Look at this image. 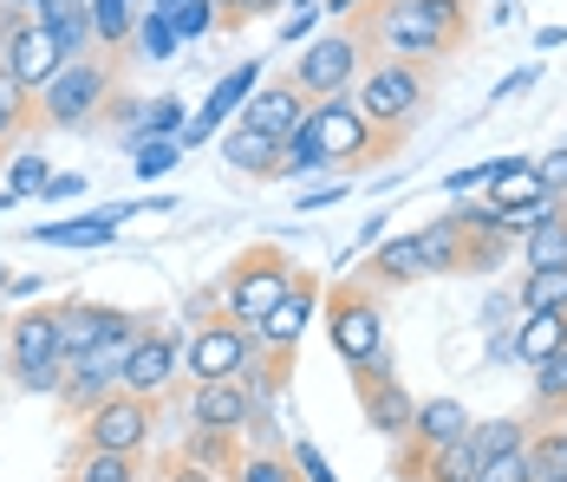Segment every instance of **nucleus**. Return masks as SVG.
<instances>
[{"instance_id": "bb28decb", "label": "nucleus", "mask_w": 567, "mask_h": 482, "mask_svg": "<svg viewBox=\"0 0 567 482\" xmlns=\"http://www.w3.org/2000/svg\"><path fill=\"white\" fill-rule=\"evenodd\" d=\"M555 203H561V196H555ZM515 248H522V268H528V274H542V268H567V215H561V209L542 215V222H535V228H528V235H522Z\"/></svg>"}, {"instance_id": "2eb2a0df", "label": "nucleus", "mask_w": 567, "mask_h": 482, "mask_svg": "<svg viewBox=\"0 0 567 482\" xmlns=\"http://www.w3.org/2000/svg\"><path fill=\"white\" fill-rule=\"evenodd\" d=\"M307 99H300V85H293V79H261V85H255V92H248V105L235 111V124H248V131H261V137H275V144H287V137H293V131H300V124H307Z\"/></svg>"}, {"instance_id": "2f4dec72", "label": "nucleus", "mask_w": 567, "mask_h": 482, "mask_svg": "<svg viewBox=\"0 0 567 482\" xmlns=\"http://www.w3.org/2000/svg\"><path fill=\"white\" fill-rule=\"evenodd\" d=\"M561 411H567V346L535 366V418H561Z\"/></svg>"}, {"instance_id": "f704fd0d", "label": "nucleus", "mask_w": 567, "mask_h": 482, "mask_svg": "<svg viewBox=\"0 0 567 482\" xmlns=\"http://www.w3.org/2000/svg\"><path fill=\"white\" fill-rule=\"evenodd\" d=\"M320 170H333V163H327V151H320V137L300 124V131L281 144V170H275V176H320Z\"/></svg>"}, {"instance_id": "1a4fd4ad", "label": "nucleus", "mask_w": 567, "mask_h": 482, "mask_svg": "<svg viewBox=\"0 0 567 482\" xmlns=\"http://www.w3.org/2000/svg\"><path fill=\"white\" fill-rule=\"evenodd\" d=\"M411 235H417V255H424L431 274H489L509 255V242H496V248L470 242V228L456 222V209H444L437 222H424V228H411Z\"/></svg>"}, {"instance_id": "603ef678", "label": "nucleus", "mask_w": 567, "mask_h": 482, "mask_svg": "<svg viewBox=\"0 0 567 482\" xmlns=\"http://www.w3.org/2000/svg\"><path fill=\"white\" fill-rule=\"evenodd\" d=\"M7 294H13V300H27V294H40V280H33V274H13V280H7Z\"/></svg>"}, {"instance_id": "a211bd4d", "label": "nucleus", "mask_w": 567, "mask_h": 482, "mask_svg": "<svg viewBox=\"0 0 567 482\" xmlns=\"http://www.w3.org/2000/svg\"><path fill=\"white\" fill-rule=\"evenodd\" d=\"M255 85H261V59H241V65H228L223 79L209 85L203 111H196V117L183 124V137H176V144H203L209 131H223L228 117H235V111L248 105V92H255Z\"/></svg>"}, {"instance_id": "9d476101", "label": "nucleus", "mask_w": 567, "mask_h": 482, "mask_svg": "<svg viewBox=\"0 0 567 482\" xmlns=\"http://www.w3.org/2000/svg\"><path fill=\"white\" fill-rule=\"evenodd\" d=\"M85 450H117V457H137L144 443H151V430H157V411L144 404V398H131V391H112L105 404H92L85 418Z\"/></svg>"}, {"instance_id": "20e7f679", "label": "nucleus", "mask_w": 567, "mask_h": 482, "mask_svg": "<svg viewBox=\"0 0 567 482\" xmlns=\"http://www.w3.org/2000/svg\"><path fill=\"white\" fill-rule=\"evenodd\" d=\"M365 65H372V47H365L359 20H340V27H327V33H313L300 47V59L287 65V79L300 85L307 105H320V99H346Z\"/></svg>"}, {"instance_id": "39448f33", "label": "nucleus", "mask_w": 567, "mask_h": 482, "mask_svg": "<svg viewBox=\"0 0 567 482\" xmlns=\"http://www.w3.org/2000/svg\"><path fill=\"white\" fill-rule=\"evenodd\" d=\"M327 339L352 372H385V307L365 280H340L327 294Z\"/></svg>"}, {"instance_id": "b1692460", "label": "nucleus", "mask_w": 567, "mask_h": 482, "mask_svg": "<svg viewBox=\"0 0 567 482\" xmlns=\"http://www.w3.org/2000/svg\"><path fill=\"white\" fill-rule=\"evenodd\" d=\"M542 196H548V189H542L535 163H522V157L489 163V209H528V203H542Z\"/></svg>"}, {"instance_id": "680f3d73", "label": "nucleus", "mask_w": 567, "mask_h": 482, "mask_svg": "<svg viewBox=\"0 0 567 482\" xmlns=\"http://www.w3.org/2000/svg\"><path fill=\"white\" fill-rule=\"evenodd\" d=\"M548 482H567V470H561V476H548Z\"/></svg>"}, {"instance_id": "f03ea898", "label": "nucleus", "mask_w": 567, "mask_h": 482, "mask_svg": "<svg viewBox=\"0 0 567 482\" xmlns=\"http://www.w3.org/2000/svg\"><path fill=\"white\" fill-rule=\"evenodd\" d=\"M352 105L365 111V124L372 131H385V137H411L417 124H424V111H431V65H411V59H379L359 72V85H352Z\"/></svg>"}, {"instance_id": "e433bc0d", "label": "nucleus", "mask_w": 567, "mask_h": 482, "mask_svg": "<svg viewBox=\"0 0 567 482\" xmlns=\"http://www.w3.org/2000/svg\"><path fill=\"white\" fill-rule=\"evenodd\" d=\"M470 443H476V457L489 463V457H503L515 443H528V424H522V418H489V424H470Z\"/></svg>"}, {"instance_id": "4c0bfd02", "label": "nucleus", "mask_w": 567, "mask_h": 482, "mask_svg": "<svg viewBox=\"0 0 567 482\" xmlns=\"http://www.w3.org/2000/svg\"><path fill=\"white\" fill-rule=\"evenodd\" d=\"M131 47L144 59H171L176 53V27L164 13H137V33H131Z\"/></svg>"}, {"instance_id": "ea45409f", "label": "nucleus", "mask_w": 567, "mask_h": 482, "mask_svg": "<svg viewBox=\"0 0 567 482\" xmlns=\"http://www.w3.org/2000/svg\"><path fill=\"white\" fill-rule=\"evenodd\" d=\"M476 482H528V443H515V450H503V457H489V463L476 470Z\"/></svg>"}, {"instance_id": "09e8293b", "label": "nucleus", "mask_w": 567, "mask_h": 482, "mask_svg": "<svg viewBox=\"0 0 567 482\" xmlns=\"http://www.w3.org/2000/svg\"><path fill=\"white\" fill-rule=\"evenodd\" d=\"M79 189H85V176H47L40 196H47V203H65V196H79Z\"/></svg>"}, {"instance_id": "7c9ffc66", "label": "nucleus", "mask_w": 567, "mask_h": 482, "mask_svg": "<svg viewBox=\"0 0 567 482\" xmlns=\"http://www.w3.org/2000/svg\"><path fill=\"white\" fill-rule=\"evenodd\" d=\"M522 314H567V268H542L522 274V294H515Z\"/></svg>"}, {"instance_id": "dca6fc26", "label": "nucleus", "mask_w": 567, "mask_h": 482, "mask_svg": "<svg viewBox=\"0 0 567 482\" xmlns=\"http://www.w3.org/2000/svg\"><path fill=\"white\" fill-rule=\"evenodd\" d=\"M313 300H320V294H313V274H307V280L287 294L281 307L255 326V346H261V359H275L281 372L293 366V352H300V339H307V326H313Z\"/></svg>"}, {"instance_id": "c85d7f7f", "label": "nucleus", "mask_w": 567, "mask_h": 482, "mask_svg": "<svg viewBox=\"0 0 567 482\" xmlns=\"http://www.w3.org/2000/svg\"><path fill=\"white\" fill-rule=\"evenodd\" d=\"M476 470H483L476 443H470V437H456V443L431 450V457L417 463V482H476Z\"/></svg>"}, {"instance_id": "a878e982", "label": "nucleus", "mask_w": 567, "mask_h": 482, "mask_svg": "<svg viewBox=\"0 0 567 482\" xmlns=\"http://www.w3.org/2000/svg\"><path fill=\"white\" fill-rule=\"evenodd\" d=\"M223 157H228V170H241V176H275V170H281V144L261 137V131H248V124H228Z\"/></svg>"}, {"instance_id": "4468645a", "label": "nucleus", "mask_w": 567, "mask_h": 482, "mask_svg": "<svg viewBox=\"0 0 567 482\" xmlns=\"http://www.w3.org/2000/svg\"><path fill=\"white\" fill-rule=\"evenodd\" d=\"M176 366H183V339H176V332H164V326H151V332L137 339V352L124 359V372H117V391H131V398L157 404V398L171 391Z\"/></svg>"}, {"instance_id": "13d9d810", "label": "nucleus", "mask_w": 567, "mask_h": 482, "mask_svg": "<svg viewBox=\"0 0 567 482\" xmlns=\"http://www.w3.org/2000/svg\"><path fill=\"white\" fill-rule=\"evenodd\" d=\"M7 280H13V268H7V261H0V300H7Z\"/></svg>"}, {"instance_id": "58836bf2", "label": "nucleus", "mask_w": 567, "mask_h": 482, "mask_svg": "<svg viewBox=\"0 0 567 482\" xmlns=\"http://www.w3.org/2000/svg\"><path fill=\"white\" fill-rule=\"evenodd\" d=\"M228 482H300V476H293V463H287V457H241Z\"/></svg>"}, {"instance_id": "412c9836", "label": "nucleus", "mask_w": 567, "mask_h": 482, "mask_svg": "<svg viewBox=\"0 0 567 482\" xmlns=\"http://www.w3.org/2000/svg\"><path fill=\"white\" fill-rule=\"evenodd\" d=\"M33 27L53 40V53L72 65V59H92V20H85V0H40L33 7Z\"/></svg>"}, {"instance_id": "cd10ccee", "label": "nucleus", "mask_w": 567, "mask_h": 482, "mask_svg": "<svg viewBox=\"0 0 567 482\" xmlns=\"http://www.w3.org/2000/svg\"><path fill=\"white\" fill-rule=\"evenodd\" d=\"M85 20H92V40H99L105 53H124V47H131V33H137L131 0H85Z\"/></svg>"}, {"instance_id": "5fc2aeb1", "label": "nucleus", "mask_w": 567, "mask_h": 482, "mask_svg": "<svg viewBox=\"0 0 567 482\" xmlns=\"http://www.w3.org/2000/svg\"><path fill=\"white\" fill-rule=\"evenodd\" d=\"M275 7H281V0H241V20H248V13H275Z\"/></svg>"}, {"instance_id": "3c124183", "label": "nucleus", "mask_w": 567, "mask_h": 482, "mask_svg": "<svg viewBox=\"0 0 567 482\" xmlns=\"http://www.w3.org/2000/svg\"><path fill=\"white\" fill-rule=\"evenodd\" d=\"M327 203H340V189H307L300 196V209H327Z\"/></svg>"}, {"instance_id": "f8f14e48", "label": "nucleus", "mask_w": 567, "mask_h": 482, "mask_svg": "<svg viewBox=\"0 0 567 482\" xmlns=\"http://www.w3.org/2000/svg\"><path fill=\"white\" fill-rule=\"evenodd\" d=\"M255 359V332H241L235 320H209L183 339V366L196 384H216V378H241V366Z\"/></svg>"}, {"instance_id": "473e14b6", "label": "nucleus", "mask_w": 567, "mask_h": 482, "mask_svg": "<svg viewBox=\"0 0 567 482\" xmlns=\"http://www.w3.org/2000/svg\"><path fill=\"white\" fill-rule=\"evenodd\" d=\"M183 463H203V470H216V476H235V437H223V430H196L189 443H183Z\"/></svg>"}, {"instance_id": "864d4df0", "label": "nucleus", "mask_w": 567, "mask_h": 482, "mask_svg": "<svg viewBox=\"0 0 567 482\" xmlns=\"http://www.w3.org/2000/svg\"><path fill=\"white\" fill-rule=\"evenodd\" d=\"M359 7H365V0H327V13H333V20H352Z\"/></svg>"}, {"instance_id": "72a5a7b5", "label": "nucleus", "mask_w": 567, "mask_h": 482, "mask_svg": "<svg viewBox=\"0 0 567 482\" xmlns=\"http://www.w3.org/2000/svg\"><path fill=\"white\" fill-rule=\"evenodd\" d=\"M72 482H137V457H117V450H79Z\"/></svg>"}, {"instance_id": "9b49d317", "label": "nucleus", "mask_w": 567, "mask_h": 482, "mask_svg": "<svg viewBox=\"0 0 567 482\" xmlns=\"http://www.w3.org/2000/svg\"><path fill=\"white\" fill-rule=\"evenodd\" d=\"M456 437H470V404H463V398H424V404H417V418H411V437L398 443L392 470L404 482H417V463H424L431 450L456 443Z\"/></svg>"}, {"instance_id": "c03bdc74", "label": "nucleus", "mask_w": 567, "mask_h": 482, "mask_svg": "<svg viewBox=\"0 0 567 482\" xmlns=\"http://www.w3.org/2000/svg\"><path fill=\"white\" fill-rule=\"evenodd\" d=\"M535 176H542V189H548V196H561V203H567V144L535 163Z\"/></svg>"}, {"instance_id": "f3484780", "label": "nucleus", "mask_w": 567, "mask_h": 482, "mask_svg": "<svg viewBox=\"0 0 567 482\" xmlns=\"http://www.w3.org/2000/svg\"><path fill=\"white\" fill-rule=\"evenodd\" d=\"M352 384H359L365 424L379 430V437H392V443H404V437H411V418H417V398L392 378V366H385V372H352Z\"/></svg>"}, {"instance_id": "8fccbe9b", "label": "nucleus", "mask_w": 567, "mask_h": 482, "mask_svg": "<svg viewBox=\"0 0 567 482\" xmlns=\"http://www.w3.org/2000/svg\"><path fill=\"white\" fill-rule=\"evenodd\" d=\"M313 27H320V7H313V13H300V20H287V40H307Z\"/></svg>"}, {"instance_id": "4d7b16f0", "label": "nucleus", "mask_w": 567, "mask_h": 482, "mask_svg": "<svg viewBox=\"0 0 567 482\" xmlns=\"http://www.w3.org/2000/svg\"><path fill=\"white\" fill-rule=\"evenodd\" d=\"M0 7H7V13H33L40 0H0Z\"/></svg>"}, {"instance_id": "393cba45", "label": "nucleus", "mask_w": 567, "mask_h": 482, "mask_svg": "<svg viewBox=\"0 0 567 482\" xmlns=\"http://www.w3.org/2000/svg\"><path fill=\"white\" fill-rule=\"evenodd\" d=\"M567 346V314H522V326H515V339H509V352L535 372L542 359H555Z\"/></svg>"}, {"instance_id": "de8ad7c7", "label": "nucleus", "mask_w": 567, "mask_h": 482, "mask_svg": "<svg viewBox=\"0 0 567 482\" xmlns=\"http://www.w3.org/2000/svg\"><path fill=\"white\" fill-rule=\"evenodd\" d=\"M164 482H228V476H216V470H203V463H183V457H176L171 470H164Z\"/></svg>"}, {"instance_id": "5701e85b", "label": "nucleus", "mask_w": 567, "mask_h": 482, "mask_svg": "<svg viewBox=\"0 0 567 482\" xmlns=\"http://www.w3.org/2000/svg\"><path fill=\"white\" fill-rule=\"evenodd\" d=\"M117 222H131V203H105V209L79 215V222H53V228H33V242H47V248H99V242H112Z\"/></svg>"}, {"instance_id": "423d86ee", "label": "nucleus", "mask_w": 567, "mask_h": 482, "mask_svg": "<svg viewBox=\"0 0 567 482\" xmlns=\"http://www.w3.org/2000/svg\"><path fill=\"white\" fill-rule=\"evenodd\" d=\"M117 99V79L112 65H99V59H72V65H59V79L40 92V124H59V131H85V124H99Z\"/></svg>"}, {"instance_id": "6e6552de", "label": "nucleus", "mask_w": 567, "mask_h": 482, "mask_svg": "<svg viewBox=\"0 0 567 482\" xmlns=\"http://www.w3.org/2000/svg\"><path fill=\"white\" fill-rule=\"evenodd\" d=\"M307 131L320 137V151H327L333 170L385 163L398 151V137H385V131H372V124H365V111L352 105V92H346V99H320V105L307 111Z\"/></svg>"}, {"instance_id": "0eeeda50", "label": "nucleus", "mask_w": 567, "mask_h": 482, "mask_svg": "<svg viewBox=\"0 0 567 482\" xmlns=\"http://www.w3.org/2000/svg\"><path fill=\"white\" fill-rule=\"evenodd\" d=\"M7 372L20 378V391H59L65 384V352H59L53 307H27V314L7 320Z\"/></svg>"}, {"instance_id": "aec40b11", "label": "nucleus", "mask_w": 567, "mask_h": 482, "mask_svg": "<svg viewBox=\"0 0 567 482\" xmlns=\"http://www.w3.org/2000/svg\"><path fill=\"white\" fill-rule=\"evenodd\" d=\"M189 411H196V430H235L255 424V398L241 391V378H216V384H196V398H189Z\"/></svg>"}, {"instance_id": "ddd939ff", "label": "nucleus", "mask_w": 567, "mask_h": 482, "mask_svg": "<svg viewBox=\"0 0 567 482\" xmlns=\"http://www.w3.org/2000/svg\"><path fill=\"white\" fill-rule=\"evenodd\" d=\"M59 65H65V59H59L53 40L33 27V13H27V20H20L7 40H0V72H7V79H13V85L33 99V105H40V92L59 79Z\"/></svg>"}, {"instance_id": "c756f323", "label": "nucleus", "mask_w": 567, "mask_h": 482, "mask_svg": "<svg viewBox=\"0 0 567 482\" xmlns=\"http://www.w3.org/2000/svg\"><path fill=\"white\" fill-rule=\"evenodd\" d=\"M157 137H183V99H171V92H164V99H151V105L137 111V124L124 131V144H131V151H137V144H157Z\"/></svg>"}, {"instance_id": "49530a36", "label": "nucleus", "mask_w": 567, "mask_h": 482, "mask_svg": "<svg viewBox=\"0 0 567 482\" xmlns=\"http://www.w3.org/2000/svg\"><path fill=\"white\" fill-rule=\"evenodd\" d=\"M287 463H293V476H300V482H333V470H327V457H320L313 443H300V450H293Z\"/></svg>"}, {"instance_id": "bf43d9fd", "label": "nucleus", "mask_w": 567, "mask_h": 482, "mask_svg": "<svg viewBox=\"0 0 567 482\" xmlns=\"http://www.w3.org/2000/svg\"><path fill=\"white\" fill-rule=\"evenodd\" d=\"M0 366H7V320H0Z\"/></svg>"}, {"instance_id": "a18cd8bd", "label": "nucleus", "mask_w": 567, "mask_h": 482, "mask_svg": "<svg viewBox=\"0 0 567 482\" xmlns=\"http://www.w3.org/2000/svg\"><path fill=\"white\" fill-rule=\"evenodd\" d=\"M7 189H13V196H40V189H47V163H40V157H20V163H13V183H7Z\"/></svg>"}, {"instance_id": "e2e57ef3", "label": "nucleus", "mask_w": 567, "mask_h": 482, "mask_svg": "<svg viewBox=\"0 0 567 482\" xmlns=\"http://www.w3.org/2000/svg\"><path fill=\"white\" fill-rule=\"evenodd\" d=\"M293 7H313V0H293Z\"/></svg>"}, {"instance_id": "f257e3e1", "label": "nucleus", "mask_w": 567, "mask_h": 482, "mask_svg": "<svg viewBox=\"0 0 567 482\" xmlns=\"http://www.w3.org/2000/svg\"><path fill=\"white\" fill-rule=\"evenodd\" d=\"M352 20L379 59L411 65H437L470 40V0H365Z\"/></svg>"}, {"instance_id": "37998d69", "label": "nucleus", "mask_w": 567, "mask_h": 482, "mask_svg": "<svg viewBox=\"0 0 567 482\" xmlns=\"http://www.w3.org/2000/svg\"><path fill=\"white\" fill-rule=\"evenodd\" d=\"M176 151H183L176 137H157V144H137V151H131V157H137V176H164V170L176 163Z\"/></svg>"}, {"instance_id": "79ce46f5", "label": "nucleus", "mask_w": 567, "mask_h": 482, "mask_svg": "<svg viewBox=\"0 0 567 482\" xmlns=\"http://www.w3.org/2000/svg\"><path fill=\"white\" fill-rule=\"evenodd\" d=\"M456 222H463V228H470V242H483V248L509 242V235H503V215H496V209H456Z\"/></svg>"}, {"instance_id": "a19ab883", "label": "nucleus", "mask_w": 567, "mask_h": 482, "mask_svg": "<svg viewBox=\"0 0 567 482\" xmlns=\"http://www.w3.org/2000/svg\"><path fill=\"white\" fill-rule=\"evenodd\" d=\"M216 20H223V13H216V7H209V0H183V7H176V13H171L176 40H196V33H209V27H216Z\"/></svg>"}, {"instance_id": "7ed1b4c3", "label": "nucleus", "mask_w": 567, "mask_h": 482, "mask_svg": "<svg viewBox=\"0 0 567 482\" xmlns=\"http://www.w3.org/2000/svg\"><path fill=\"white\" fill-rule=\"evenodd\" d=\"M300 280H307L300 261H293L287 248H275V242H261V248L235 255L228 274H223V320H235L241 332H255V326L268 320L287 294L300 287Z\"/></svg>"}, {"instance_id": "052dcab7", "label": "nucleus", "mask_w": 567, "mask_h": 482, "mask_svg": "<svg viewBox=\"0 0 567 482\" xmlns=\"http://www.w3.org/2000/svg\"><path fill=\"white\" fill-rule=\"evenodd\" d=\"M548 424H555V430H561V437H567V411H561V418H548Z\"/></svg>"}, {"instance_id": "4be33fe9", "label": "nucleus", "mask_w": 567, "mask_h": 482, "mask_svg": "<svg viewBox=\"0 0 567 482\" xmlns=\"http://www.w3.org/2000/svg\"><path fill=\"white\" fill-rule=\"evenodd\" d=\"M424 255H417V235H392V242H379L372 255H365V287L379 294V287H411V280H424Z\"/></svg>"}, {"instance_id": "c9c22d12", "label": "nucleus", "mask_w": 567, "mask_h": 482, "mask_svg": "<svg viewBox=\"0 0 567 482\" xmlns=\"http://www.w3.org/2000/svg\"><path fill=\"white\" fill-rule=\"evenodd\" d=\"M33 117H40V105H33V99L0 72V151H7V144H20V131H27Z\"/></svg>"}, {"instance_id": "6e6d98bb", "label": "nucleus", "mask_w": 567, "mask_h": 482, "mask_svg": "<svg viewBox=\"0 0 567 482\" xmlns=\"http://www.w3.org/2000/svg\"><path fill=\"white\" fill-rule=\"evenodd\" d=\"M176 7H183V0H151V7H144V13H164V20H171Z\"/></svg>"}, {"instance_id": "6ab92c4d", "label": "nucleus", "mask_w": 567, "mask_h": 482, "mask_svg": "<svg viewBox=\"0 0 567 482\" xmlns=\"http://www.w3.org/2000/svg\"><path fill=\"white\" fill-rule=\"evenodd\" d=\"M53 314H59V352H65V366H72V359H85V352H92V346L124 320V307H99V300H79V294H72V300H59Z\"/></svg>"}]
</instances>
